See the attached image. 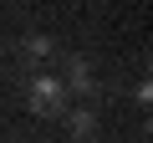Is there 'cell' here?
I'll use <instances>...</instances> for the list:
<instances>
[{"label":"cell","mask_w":153,"mask_h":143,"mask_svg":"<svg viewBox=\"0 0 153 143\" xmlns=\"http://www.w3.org/2000/svg\"><path fill=\"white\" fill-rule=\"evenodd\" d=\"M66 107H71V97L56 77H31V112L36 118H61Z\"/></svg>","instance_id":"1"},{"label":"cell","mask_w":153,"mask_h":143,"mask_svg":"<svg viewBox=\"0 0 153 143\" xmlns=\"http://www.w3.org/2000/svg\"><path fill=\"white\" fill-rule=\"evenodd\" d=\"M66 97H82V102H92L97 97V77H92V61L87 56H66Z\"/></svg>","instance_id":"2"},{"label":"cell","mask_w":153,"mask_h":143,"mask_svg":"<svg viewBox=\"0 0 153 143\" xmlns=\"http://www.w3.org/2000/svg\"><path fill=\"white\" fill-rule=\"evenodd\" d=\"M61 118H66V133H71V143H97V128H102V123H97V107H92V102H82V107H66Z\"/></svg>","instance_id":"3"},{"label":"cell","mask_w":153,"mask_h":143,"mask_svg":"<svg viewBox=\"0 0 153 143\" xmlns=\"http://www.w3.org/2000/svg\"><path fill=\"white\" fill-rule=\"evenodd\" d=\"M21 56H26L31 66H41V61L56 56V41H51V36H26V41H21Z\"/></svg>","instance_id":"4"}]
</instances>
